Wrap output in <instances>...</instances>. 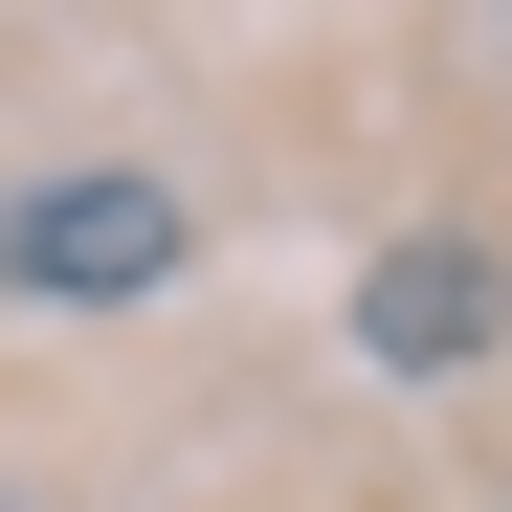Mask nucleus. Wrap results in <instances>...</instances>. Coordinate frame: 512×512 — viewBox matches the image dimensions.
Wrapping results in <instances>:
<instances>
[{"label": "nucleus", "mask_w": 512, "mask_h": 512, "mask_svg": "<svg viewBox=\"0 0 512 512\" xmlns=\"http://www.w3.org/2000/svg\"><path fill=\"white\" fill-rule=\"evenodd\" d=\"M0 268L23 290H156L179 268V179H45L23 223H0Z\"/></svg>", "instance_id": "1"}, {"label": "nucleus", "mask_w": 512, "mask_h": 512, "mask_svg": "<svg viewBox=\"0 0 512 512\" xmlns=\"http://www.w3.org/2000/svg\"><path fill=\"white\" fill-rule=\"evenodd\" d=\"M490 334V245H379V290H357V357L379 379H446Z\"/></svg>", "instance_id": "2"}]
</instances>
